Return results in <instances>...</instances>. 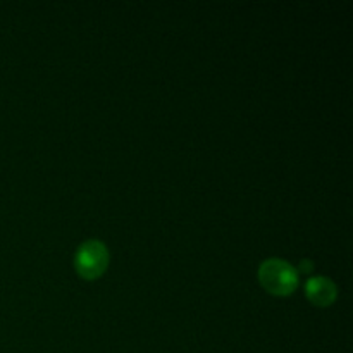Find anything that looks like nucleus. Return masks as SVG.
I'll list each match as a JSON object with an SVG mask.
<instances>
[{
    "label": "nucleus",
    "mask_w": 353,
    "mask_h": 353,
    "mask_svg": "<svg viewBox=\"0 0 353 353\" xmlns=\"http://www.w3.org/2000/svg\"><path fill=\"white\" fill-rule=\"evenodd\" d=\"M109 265V248L102 240H86L74 254V268L85 279H95Z\"/></svg>",
    "instance_id": "nucleus-2"
},
{
    "label": "nucleus",
    "mask_w": 353,
    "mask_h": 353,
    "mask_svg": "<svg viewBox=\"0 0 353 353\" xmlns=\"http://www.w3.org/2000/svg\"><path fill=\"white\" fill-rule=\"evenodd\" d=\"M259 281L269 293L290 295L299 286V269L285 259H265L259 265Z\"/></svg>",
    "instance_id": "nucleus-1"
},
{
    "label": "nucleus",
    "mask_w": 353,
    "mask_h": 353,
    "mask_svg": "<svg viewBox=\"0 0 353 353\" xmlns=\"http://www.w3.org/2000/svg\"><path fill=\"white\" fill-rule=\"evenodd\" d=\"M300 271H303V272H310V271H312V262H310V261H302V262H300Z\"/></svg>",
    "instance_id": "nucleus-4"
},
{
    "label": "nucleus",
    "mask_w": 353,
    "mask_h": 353,
    "mask_svg": "<svg viewBox=\"0 0 353 353\" xmlns=\"http://www.w3.org/2000/svg\"><path fill=\"white\" fill-rule=\"evenodd\" d=\"M305 295L316 305L326 307L336 300L338 288L333 279L326 276H312L305 283Z\"/></svg>",
    "instance_id": "nucleus-3"
}]
</instances>
